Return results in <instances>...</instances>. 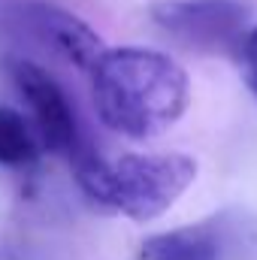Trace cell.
<instances>
[{
    "label": "cell",
    "instance_id": "6da1fadb",
    "mask_svg": "<svg viewBox=\"0 0 257 260\" xmlns=\"http://www.w3.org/2000/svg\"><path fill=\"white\" fill-rule=\"evenodd\" d=\"M88 76L100 121L127 139H151L164 133L191 103L185 67L157 49H106Z\"/></svg>",
    "mask_w": 257,
    "mask_h": 260
},
{
    "label": "cell",
    "instance_id": "7a4b0ae2",
    "mask_svg": "<svg viewBox=\"0 0 257 260\" xmlns=\"http://www.w3.org/2000/svg\"><path fill=\"white\" fill-rule=\"evenodd\" d=\"M76 185L88 203L130 221H154L197 182V160L185 151L100 157L91 148L73 157Z\"/></svg>",
    "mask_w": 257,
    "mask_h": 260
},
{
    "label": "cell",
    "instance_id": "3957f363",
    "mask_svg": "<svg viewBox=\"0 0 257 260\" xmlns=\"http://www.w3.org/2000/svg\"><path fill=\"white\" fill-rule=\"evenodd\" d=\"M0 21L12 37L82 73H91L106 52V43L88 21L52 0H9L0 9Z\"/></svg>",
    "mask_w": 257,
    "mask_h": 260
},
{
    "label": "cell",
    "instance_id": "277c9868",
    "mask_svg": "<svg viewBox=\"0 0 257 260\" xmlns=\"http://www.w3.org/2000/svg\"><path fill=\"white\" fill-rule=\"evenodd\" d=\"M248 6L242 0H154L148 18L176 43L194 52H239L248 30Z\"/></svg>",
    "mask_w": 257,
    "mask_h": 260
},
{
    "label": "cell",
    "instance_id": "5b68a950",
    "mask_svg": "<svg viewBox=\"0 0 257 260\" xmlns=\"http://www.w3.org/2000/svg\"><path fill=\"white\" fill-rule=\"evenodd\" d=\"M6 76L15 85L18 97L27 103L30 109V121L40 136V145L64 154V157H79L82 151H88V142L82 136L76 109L64 94V88L43 70L40 64L21 58V55H9L6 58Z\"/></svg>",
    "mask_w": 257,
    "mask_h": 260
},
{
    "label": "cell",
    "instance_id": "8992f818",
    "mask_svg": "<svg viewBox=\"0 0 257 260\" xmlns=\"http://www.w3.org/2000/svg\"><path fill=\"white\" fill-rule=\"evenodd\" d=\"M242 251V224L215 215L167 233H154L139 245L136 260H236Z\"/></svg>",
    "mask_w": 257,
    "mask_h": 260
},
{
    "label": "cell",
    "instance_id": "52a82bcc",
    "mask_svg": "<svg viewBox=\"0 0 257 260\" xmlns=\"http://www.w3.org/2000/svg\"><path fill=\"white\" fill-rule=\"evenodd\" d=\"M40 157V136L27 118L9 106H0V167L18 170Z\"/></svg>",
    "mask_w": 257,
    "mask_h": 260
},
{
    "label": "cell",
    "instance_id": "ba28073f",
    "mask_svg": "<svg viewBox=\"0 0 257 260\" xmlns=\"http://www.w3.org/2000/svg\"><path fill=\"white\" fill-rule=\"evenodd\" d=\"M239 64H242V79H245V88L251 91V97L257 100V24L245 30L242 43H239Z\"/></svg>",
    "mask_w": 257,
    "mask_h": 260
}]
</instances>
